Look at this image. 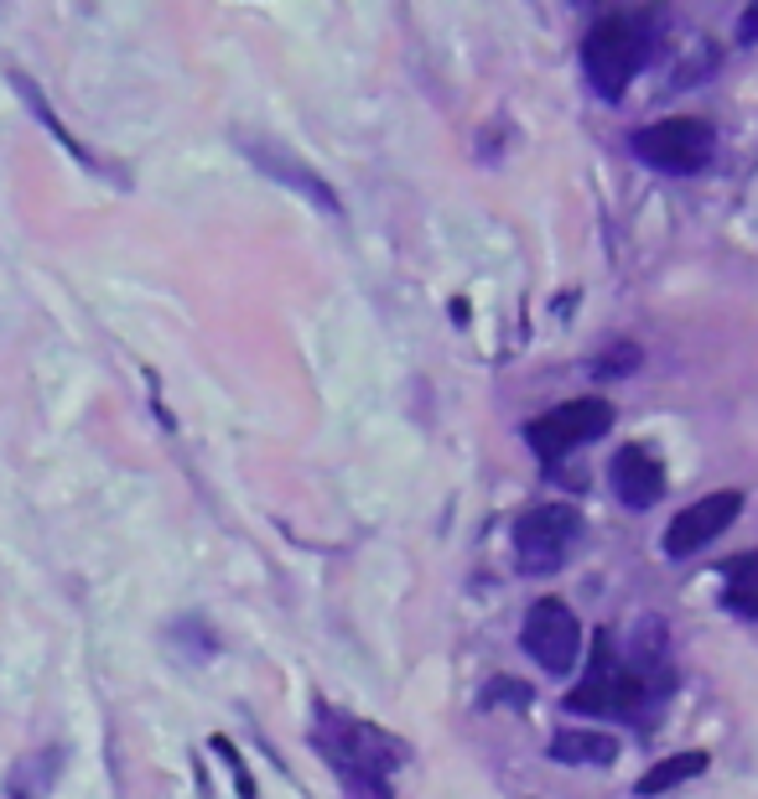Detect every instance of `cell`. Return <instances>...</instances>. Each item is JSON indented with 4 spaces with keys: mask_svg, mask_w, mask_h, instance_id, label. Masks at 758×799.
<instances>
[{
    "mask_svg": "<svg viewBox=\"0 0 758 799\" xmlns=\"http://www.w3.org/2000/svg\"><path fill=\"white\" fill-rule=\"evenodd\" d=\"M234 146L255 161V172H265V177L280 182V187H291L297 198H307L312 208H318L322 219H333V223L343 219V198L333 193V182L322 177L318 166H307L291 146H280L276 136H234Z\"/></svg>",
    "mask_w": 758,
    "mask_h": 799,
    "instance_id": "7",
    "label": "cell"
},
{
    "mask_svg": "<svg viewBox=\"0 0 758 799\" xmlns=\"http://www.w3.org/2000/svg\"><path fill=\"white\" fill-rule=\"evenodd\" d=\"M722 602L733 613H743V618H758V551L727 560V592H722Z\"/></svg>",
    "mask_w": 758,
    "mask_h": 799,
    "instance_id": "15",
    "label": "cell"
},
{
    "mask_svg": "<svg viewBox=\"0 0 758 799\" xmlns=\"http://www.w3.org/2000/svg\"><path fill=\"white\" fill-rule=\"evenodd\" d=\"M577 540H582V514L572 503H536V509H525L515 520V530H509L515 566L525 577H545V571L566 566V556H572Z\"/></svg>",
    "mask_w": 758,
    "mask_h": 799,
    "instance_id": "5",
    "label": "cell"
},
{
    "mask_svg": "<svg viewBox=\"0 0 758 799\" xmlns=\"http://www.w3.org/2000/svg\"><path fill=\"white\" fill-rule=\"evenodd\" d=\"M743 494L738 488H717V494H707V499H697L691 509H680L676 520L665 524V535H659V551L670 560H686L697 556V551H707L712 540L727 530V524L743 514Z\"/></svg>",
    "mask_w": 758,
    "mask_h": 799,
    "instance_id": "9",
    "label": "cell"
},
{
    "mask_svg": "<svg viewBox=\"0 0 758 799\" xmlns=\"http://www.w3.org/2000/svg\"><path fill=\"white\" fill-rule=\"evenodd\" d=\"M644 62H650V21L634 11H608L582 42V73L598 89V100H623Z\"/></svg>",
    "mask_w": 758,
    "mask_h": 799,
    "instance_id": "2",
    "label": "cell"
},
{
    "mask_svg": "<svg viewBox=\"0 0 758 799\" xmlns=\"http://www.w3.org/2000/svg\"><path fill=\"white\" fill-rule=\"evenodd\" d=\"M639 363H644V348H639V343H629V338H613L608 343V348H602L598 359L587 363V374H593V380H629V374H639Z\"/></svg>",
    "mask_w": 758,
    "mask_h": 799,
    "instance_id": "16",
    "label": "cell"
},
{
    "mask_svg": "<svg viewBox=\"0 0 758 799\" xmlns=\"http://www.w3.org/2000/svg\"><path fill=\"white\" fill-rule=\"evenodd\" d=\"M701 774H707V753H676V759H659L655 768L639 774L634 799H659V795H670L676 784L701 779Z\"/></svg>",
    "mask_w": 758,
    "mask_h": 799,
    "instance_id": "13",
    "label": "cell"
},
{
    "mask_svg": "<svg viewBox=\"0 0 758 799\" xmlns=\"http://www.w3.org/2000/svg\"><path fill=\"white\" fill-rule=\"evenodd\" d=\"M634 157L665 177H697L717 157V130L701 115H670V120L634 130Z\"/></svg>",
    "mask_w": 758,
    "mask_h": 799,
    "instance_id": "3",
    "label": "cell"
},
{
    "mask_svg": "<svg viewBox=\"0 0 758 799\" xmlns=\"http://www.w3.org/2000/svg\"><path fill=\"white\" fill-rule=\"evenodd\" d=\"M11 83H16V94H21V104H26V109H32V115H37L42 125H47V136L58 140L62 151H73V157L83 161V166H100V161L89 157V146H79V136H68V125L58 120V115H53V104H47V94H42L37 83L26 79V73H21V68H11Z\"/></svg>",
    "mask_w": 758,
    "mask_h": 799,
    "instance_id": "14",
    "label": "cell"
},
{
    "mask_svg": "<svg viewBox=\"0 0 758 799\" xmlns=\"http://www.w3.org/2000/svg\"><path fill=\"white\" fill-rule=\"evenodd\" d=\"M545 753L566 768H608L619 759V738L613 732H598V727H561L556 738L545 742Z\"/></svg>",
    "mask_w": 758,
    "mask_h": 799,
    "instance_id": "11",
    "label": "cell"
},
{
    "mask_svg": "<svg viewBox=\"0 0 758 799\" xmlns=\"http://www.w3.org/2000/svg\"><path fill=\"white\" fill-rule=\"evenodd\" d=\"M530 700H536V691L525 685V680L515 675H494L489 685L479 691V706L483 711H494V706H509V711H530Z\"/></svg>",
    "mask_w": 758,
    "mask_h": 799,
    "instance_id": "18",
    "label": "cell"
},
{
    "mask_svg": "<svg viewBox=\"0 0 758 799\" xmlns=\"http://www.w3.org/2000/svg\"><path fill=\"white\" fill-rule=\"evenodd\" d=\"M613 399L602 395H577V399H561L556 410H540L530 426H525V441H530V452H536L545 467L561 462L566 452H577L587 441H598L608 426H613Z\"/></svg>",
    "mask_w": 758,
    "mask_h": 799,
    "instance_id": "6",
    "label": "cell"
},
{
    "mask_svg": "<svg viewBox=\"0 0 758 799\" xmlns=\"http://www.w3.org/2000/svg\"><path fill=\"white\" fill-rule=\"evenodd\" d=\"M608 488L623 509H655L665 499V467L650 447H619L613 462H608Z\"/></svg>",
    "mask_w": 758,
    "mask_h": 799,
    "instance_id": "10",
    "label": "cell"
},
{
    "mask_svg": "<svg viewBox=\"0 0 758 799\" xmlns=\"http://www.w3.org/2000/svg\"><path fill=\"white\" fill-rule=\"evenodd\" d=\"M208 748L223 759V768L234 774V789H240V799H255V779H250V768H244V759H240V748L229 738H208Z\"/></svg>",
    "mask_w": 758,
    "mask_h": 799,
    "instance_id": "19",
    "label": "cell"
},
{
    "mask_svg": "<svg viewBox=\"0 0 758 799\" xmlns=\"http://www.w3.org/2000/svg\"><path fill=\"white\" fill-rule=\"evenodd\" d=\"M62 774V748H42L16 759V768L5 774V795L11 799H53V784Z\"/></svg>",
    "mask_w": 758,
    "mask_h": 799,
    "instance_id": "12",
    "label": "cell"
},
{
    "mask_svg": "<svg viewBox=\"0 0 758 799\" xmlns=\"http://www.w3.org/2000/svg\"><path fill=\"white\" fill-rule=\"evenodd\" d=\"M738 42L743 47H754L758 42V5H748V11L738 16Z\"/></svg>",
    "mask_w": 758,
    "mask_h": 799,
    "instance_id": "20",
    "label": "cell"
},
{
    "mask_svg": "<svg viewBox=\"0 0 758 799\" xmlns=\"http://www.w3.org/2000/svg\"><path fill=\"white\" fill-rule=\"evenodd\" d=\"M519 649L545 670V675H572L582 655V623L577 613L561 598H540L530 613H525V628H519Z\"/></svg>",
    "mask_w": 758,
    "mask_h": 799,
    "instance_id": "8",
    "label": "cell"
},
{
    "mask_svg": "<svg viewBox=\"0 0 758 799\" xmlns=\"http://www.w3.org/2000/svg\"><path fill=\"white\" fill-rule=\"evenodd\" d=\"M312 748L322 753V763L338 774V784L348 789V799H395V774L400 763H405V742L384 738L379 727L359 717H328L318 721V732H312Z\"/></svg>",
    "mask_w": 758,
    "mask_h": 799,
    "instance_id": "1",
    "label": "cell"
},
{
    "mask_svg": "<svg viewBox=\"0 0 758 799\" xmlns=\"http://www.w3.org/2000/svg\"><path fill=\"white\" fill-rule=\"evenodd\" d=\"M644 700H650L644 675H639L634 664H619L613 639L598 634V644H593V664H587V680H582L577 691L566 696V711H598V717L639 721Z\"/></svg>",
    "mask_w": 758,
    "mask_h": 799,
    "instance_id": "4",
    "label": "cell"
},
{
    "mask_svg": "<svg viewBox=\"0 0 758 799\" xmlns=\"http://www.w3.org/2000/svg\"><path fill=\"white\" fill-rule=\"evenodd\" d=\"M166 639L177 644V649L187 655V660H198V664L219 655V634H214V628H208L203 618H177V623H172V634H166Z\"/></svg>",
    "mask_w": 758,
    "mask_h": 799,
    "instance_id": "17",
    "label": "cell"
}]
</instances>
